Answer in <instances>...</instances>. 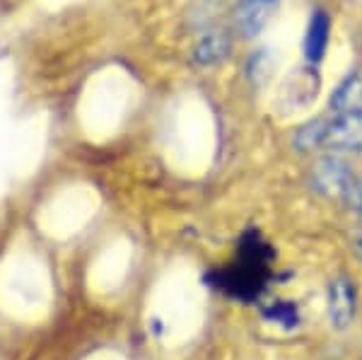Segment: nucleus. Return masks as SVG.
Segmentation results:
<instances>
[{"label":"nucleus","instance_id":"1","mask_svg":"<svg viewBox=\"0 0 362 360\" xmlns=\"http://www.w3.org/2000/svg\"><path fill=\"white\" fill-rule=\"evenodd\" d=\"M271 257L264 237L256 230H249L237 247V257L223 269H215L206 276V283L220 293L237 300H256L264 293L271 276Z\"/></svg>","mask_w":362,"mask_h":360},{"label":"nucleus","instance_id":"2","mask_svg":"<svg viewBox=\"0 0 362 360\" xmlns=\"http://www.w3.org/2000/svg\"><path fill=\"white\" fill-rule=\"evenodd\" d=\"M321 148L338 153H358L362 150V107L338 112L334 119L324 121Z\"/></svg>","mask_w":362,"mask_h":360},{"label":"nucleus","instance_id":"3","mask_svg":"<svg viewBox=\"0 0 362 360\" xmlns=\"http://www.w3.org/2000/svg\"><path fill=\"white\" fill-rule=\"evenodd\" d=\"M312 187L321 196H336V199L346 196L348 199L355 187V179L348 162H343L341 158H324L312 170Z\"/></svg>","mask_w":362,"mask_h":360},{"label":"nucleus","instance_id":"4","mask_svg":"<svg viewBox=\"0 0 362 360\" xmlns=\"http://www.w3.org/2000/svg\"><path fill=\"white\" fill-rule=\"evenodd\" d=\"M280 0H239L235 10V25L237 32L244 39L259 37L271 22V17L276 15Z\"/></svg>","mask_w":362,"mask_h":360},{"label":"nucleus","instance_id":"5","mask_svg":"<svg viewBox=\"0 0 362 360\" xmlns=\"http://www.w3.org/2000/svg\"><path fill=\"white\" fill-rule=\"evenodd\" d=\"M329 303V317L336 329H346L355 317V307H358V295H355V286L346 276L336 278L326 295Z\"/></svg>","mask_w":362,"mask_h":360},{"label":"nucleus","instance_id":"6","mask_svg":"<svg viewBox=\"0 0 362 360\" xmlns=\"http://www.w3.org/2000/svg\"><path fill=\"white\" fill-rule=\"evenodd\" d=\"M329 37H331V20L326 10H317L309 20L305 42H302V51H305V58L309 63H321L326 56V49H329Z\"/></svg>","mask_w":362,"mask_h":360},{"label":"nucleus","instance_id":"7","mask_svg":"<svg viewBox=\"0 0 362 360\" xmlns=\"http://www.w3.org/2000/svg\"><path fill=\"white\" fill-rule=\"evenodd\" d=\"M358 107H362V71H353L334 90V95H331V109L334 112H346V109H358Z\"/></svg>","mask_w":362,"mask_h":360},{"label":"nucleus","instance_id":"8","mask_svg":"<svg viewBox=\"0 0 362 360\" xmlns=\"http://www.w3.org/2000/svg\"><path fill=\"white\" fill-rule=\"evenodd\" d=\"M227 54H230V42H227L223 34H208L196 46L194 61L198 66H213V63L223 61Z\"/></svg>","mask_w":362,"mask_h":360},{"label":"nucleus","instance_id":"9","mask_svg":"<svg viewBox=\"0 0 362 360\" xmlns=\"http://www.w3.org/2000/svg\"><path fill=\"white\" fill-rule=\"evenodd\" d=\"M264 317L271 319V322H278L280 327L285 329H295L300 324V312L293 303H285V300H278V303L268 305L264 310Z\"/></svg>","mask_w":362,"mask_h":360},{"label":"nucleus","instance_id":"10","mask_svg":"<svg viewBox=\"0 0 362 360\" xmlns=\"http://www.w3.org/2000/svg\"><path fill=\"white\" fill-rule=\"evenodd\" d=\"M324 121L326 119H317L309 121V124L302 126L300 131L295 133V148L307 153V150L321 148V138H324Z\"/></svg>","mask_w":362,"mask_h":360},{"label":"nucleus","instance_id":"11","mask_svg":"<svg viewBox=\"0 0 362 360\" xmlns=\"http://www.w3.org/2000/svg\"><path fill=\"white\" fill-rule=\"evenodd\" d=\"M350 203H353V208L355 211L360 213L362 216V179H358V182H355V187H353V191H350Z\"/></svg>","mask_w":362,"mask_h":360},{"label":"nucleus","instance_id":"12","mask_svg":"<svg viewBox=\"0 0 362 360\" xmlns=\"http://www.w3.org/2000/svg\"><path fill=\"white\" fill-rule=\"evenodd\" d=\"M355 247H358V254L362 257V230L358 232V237H355Z\"/></svg>","mask_w":362,"mask_h":360}]
</instances>
